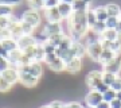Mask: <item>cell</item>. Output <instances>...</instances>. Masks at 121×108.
<instances>
[{
	"instance_id": "27",
	"label": "cell",
	"mask_w": 121,
	"mask_h": 108,
	"mask_svg": "<svg viewBox=\"0 0 121 108\" xmlns=\"http://www.w3.org/2000/svg\"><path fill=\"white\" fill-rule=\"evenodd\" d=\"M16 19L15 15H9V16H0V28H3V30H8L9 26H11V23Z\"/></svg>"
},
{
	"instance_id": "15",
	"label": "cell",
	"mask_w": 121,
	"mask_h": 108,
	"mask_svg": "<svg viewBox=\"0 0 121 108\" xmlns=\"http://www.w3.org/2000/svg\"><path fill=\"white\" fill-rule=\"evenodd\" d=\"M9 34H11V37H12L13 39H19L23 34V28H22V23H20V19L19 18H16L15 20L11 23V26H9Z\"/></svg>"
},
{
	"instance_id": "34",
	"label": "cell",
	"mask_w": 121,
	"mask_h": 108,
	"mask_svg": "<svg viewBox=\"0 0 121 108\" xmlns=\"http://www.w3.org/2000/svg\"><path fill=\"white\" fill-rule=\"evenodd\" d=\"M23 1L26 0H0V4H4V5H8V7H16V5H20Z\"/></svg>"
},
{
	"instance_id": "42",
	"label": "cell",
	"mask_w": 121,
	"mask_h": 108,
	"mask_svg": "<svg viewBox=\"0 0 121 108\" xmlns=\"http://www.w3.org/2000/svg\"><path fill=\"white\" fill-rule=\"evenodd\" d=\"M110 107L112 108H121V101L118 99H114L112 103H110Z\"/></svg>"
},
{
	"instance_id": "16",
	"label": "cell",
	"mask_w": 121,
	"mask_h": 108,
	"mask_svg": "<svg viewBox=\"0 0 121 108\" xmlns=\"http://www.w3.org/2000/svg\"><path fill=\"white\" fill-rule=\"evenodd\" d=\"M58 7V11H59L60 16H62V20L66 22L67 19L70 18V15L73 14V7H71V4H69V3H65V1H59V4L56 5Z\"/></svg>"
},
{
	"instance_id": "35",
	"label": "cell",
	"mask_w": 121,
	"mask_h": 108,
	"mask_svg": "<svg viewBox=\"0 0 121 108\" xmlns=\"http://www.w3.org/2000/svg\"><path fill=\"white\" fill-rule=\"evenodd\" d=\"M9 66H11V65H9V62H8V58L0 56V73H3L7 68H9Z\"/></svg>"
},
{
	"instance_id": "13",
	"label": "cell",
	"mask_w": 121,
	"mask_h": 108,
	"mask_svg": "<svg viewBox=\"0 0 121 108\" xmlns=\"http://www.w3.org/2000/svg\"><path fill=\"white\" fill-rule=\"evenodd\" d=\"M43 19L46 22H48V23H52V22H63L59 11H58V7L44 8L43 9Z\"/></svg>"
},
{
	"instance_id": "12",
	"label": "cell",
	"mask_w": 121,
	"mask_h": 108,
	"mask_svg": "<svg viewBox=\"0 0 121 108\" xmlns=\"http://www.w3.org/2000/svg\"><path fill=\"white\" fill-rule=\"evenodd\" d=\"M82 69H83L82 58H77V57H75V58H73L70 62L66 64V72H67L69 74H73V76L78 74Z\"/></svg>"
},
{
	"instance_id": "19",
	"label": "cell",
	"mask_w": 121,
	"mask_h": 108,
	"mask_svg": "<svg viewBox=\"0 0 121 108\" xmlns=\"http://www.w3.org/2000/svg\"><path fill=\"white\" fill-rule=\"evenodd\" d=\"M1 46H3V49H4L5 52L8 53H11V52H13V50H16L17 49V42H16V39H13L12 37H9V38H7V39H4V41H1Z\"/></svg>"
},
{
	"instance_id": "11",
	"label": "cell",
	"mask_w": 121,
	"mask_h": 108,
	"mask_svg": "<svg viewBox=\"0 0 121 108\" xmlns=\"http://www.w3.org/2000/svg\"><path fill=\"white\" fill-rule=\"evenodd\" d=\"M16 42H17V49H20L22 52L32 47L38 43L34 35H22L19 39H16Z\"/></svg>"
},
{
	"instance_id": "32",
	"label": "cell",
	"mask_w": 121,
	"mask_h": 108,
	"mask_svg": "<svg viewBox=\"0 0 121 108\" xmlns=\"http://www.w3.org/2000/svg\"><path fill=\"white\" fill-rule=\"evenodd\" d=\"M118 18L117 16H109L106 20H105V24H106V28H114L116 30L117 24H118Z\"/></svg>"
},
{
	"instance_id": "8",
	"label": "cell",
	"mask_w": 121,
	"mask_h": 108,
	"mask_svg": "<svg viewBox=\"0 0 121 108\" xmlns=\"http://www.w3.org/2000/svg\"><path fill=\"white\" fill-rule=\"evenodd\" d=\"M17 70H19V84H22L26 88H35L38 85L39 78L34 77L32 74L27 73L24 70H20V69H17Z\"/></svg>"
},
{
	"instance_id": "5",
	"label": "cell",
	"mask_w": 121,
	"mask_h": 108,
	"mask_svg": "<svg viewBox=\"0 0 121 108\" xmlns=\"http://www.w3.org/2000/svg\"><path fill=\"white\" fill-rule=\"evenodd\" d=\"M102 70H90L85 77V85L89 89H95L98 84L102 82Z\"/></svg>"
},
{
	"instance_id": "21",
	"label": "cell",
	"mask_w": 121,
	"mask_h": 108,
	"mask_svg": "<svg viewBox=\"0 0 121 108\" xmlns=\"http://www.w3.org/2000/svg\"><path fill=\"white\" fill-rule=\"evenodd\" d=\"M117 37H118V33L114 28H106L101 34V37L98 39H101V41H108V42H114L117 39Z\"/></svg>"
},
{
	"instance_id": "26",
	"label": "cell",
	"mask_w": 121,
	"mask_h": 108,
	"mask_svg": "<svg viewBox=\"0 0 121 108\" xmlns=\"http://www.w3.org/2000/svg\"><path fill=\"white\" fill-rule=\"evenodd\" d=\"M105 8L108 11V15L109 16H117L121 14V7L116 3H108V4L105 5Z\"/></svg>"
},
{
	"instance_id": "49",
	"label": "cell",
	"mask_w": 121,
	"mask_h": 108,
	"mask_svg": "<svg viewBox=\"0 0 121 108\" xmlns=\"http://www.w3.org/2000/svg\"><path fill=\"white\" fill-rule=\"evenodd\" d=\"M85 108H91V107H85Z\"/></svg>"
},
{
	"instance_id": "24",
	"label": "cell",
	"mask_w": 121,
	"mask_h": 108,
	"mask_svg": "<svg viewBox=\"0 0 121 108\" xmlns=\"http://www.w3.org/2000/svg\"><path fill=\"white\" fill-rule=\"evenodd\" d=\"M66 35H67V33H59V34H55V35H51V37H48L47 38V42L50 43V45H52L54 47H58L60 43H62V41L66 38Z\"/></svg>"
},
{
	"instance_id": "31",
	"label": "cell",
	"mask_w": 121,
	"mask_h": 108,
	"mask_svg": "<svg viewBox=\"0 0 121 108\" xmlns=\"http://www.w3.org/2000/svg\"><path fill=\"white\" fill-rule=\"evenodd\" d=\"M86 18H87V24H89V27H93L97 23V18H95V14H94V11H93V8H90L89 11L86 12Z\"/></svg>"
},
{
	"instance_id": "48",
	"label": "cell",
	"mask_w": 121,
	"mask_h": 108,
	"mask_svg": "<svg viewBox=\"0 0 121 108\" xmlns=\"http://www.w3.org/2000/svg\"><path fill=\"white\" fill-rule=\"evenodd\" d=\"M118 20L121 22V14H120V15H118Z\"/></svg>"
},
{
	"instance_id": "33",
	"label": "cell",
	"mask_w": 121,
	"mask_h": 108,
	"mask_svg": "<svg viewBox=\"0 0 121 108\" xmlns=\"http://www.w3.org/2000/svg\"><path fill=\"white\" fill-rule=\"evenodd\" d=\"M13 14V8L12 7H8V5L0 4V16H9Z\"/></svg>"
},
{
	"instance_id": "39",
	"label": "cell",
	"mask_w": 121,
	"mask_h": 108,
	"mask_svg": "<svg viewBox=\"0 0 121 108\" xmlns=\"http://www.w3.org/2000/svg\"><path fill=\"white\" fill-rule=\"evenodd\" d=\"M48 105H50V108H65V103L60 101V100H54Z\"/></svg>"
},
{
	"instance_id": "41",
	"label": "cell",
	"mask_w": 121,
	"mask_h": 108,
	"mask_svg": "<svg viewBox=\"0 0 121 108\" xmlns=\"http://www.w3.org/2000/svg\"><path fill=\"white\" fill-rule=\"evenodd\" d=\"M109 88H110V86H108V85H105L104 82H101V84H98V86H97V88H95V89H97V91L99 92V93H102V95H104L105 92L108 91Z\"/></svg>"
},
{
	"instance_id": "4",
	"label": "cell",
	"mask_w": 121,
	"mask_h": 108,
	"mask_svg": "<svg viewBox=\"0 0 121 108\" xmlns=\"http://www.w3.org/2000/svg\"><path fill=\"white\" fill-rule=\"evenodd\" d=\"M17 69L24 70V72L32 74L34 77L39 78V80L43 76V64L42 62H36V61H32V62H30V64H27V65H22Z\"/></svg>"
},
{
	"instance_id": "14",
	"label": "cell",
	"mask_w": 121,
	"mask_h": 108,
	"mask_svg": "<svg viewBox=\"0 0 121 108\" xmlns=\"http://www.w3.org/2000/svg\"><path fill=\"white\" fill-rule=\"evenodd\" d=\"M47 68L50 70H52L54 73H62V72H66V62L62 58H59V57H56V58H54V60L51 61V62H48Z\"/></svg>"
},
{
	"instance_id": "28",
	"label": "cell",
	"mask_w": 121,
	"mask_h": 108,
	"mask_svg": "<svg viewBox=\"0 0 121 108\" xmlns=\"http://www.w3.org/2000/svg\"><path fill=\"white\" fill-rule=\"evenodd\" d=\"M102 72H104V70H102ZM116 78H117V76L113 74V73H109V72H104V73H102V82L108 86H112V84L114 82Z\"/></svg>"
},
{
	"instance_id": "25",
	"label": "cell",
	"mask_w": 121,
	"mask_h": 108,
	"mask_svg": "<svg viewBox=\"0 0 121 108\" xmlns=\"http://www.w3.org/2000/svg\"><path fill=\"white\" fill-rule=\"evenodd\" d=\"M28 9H35V11H43L44 9V1L43 0H26Z\"/></svg>"
},
{
	"instance_id": "1",
	"label": "cell",
	"mask_w": 121,
	"mask_h": 108,
	"mask_svg": "<svg viewBox=\"0 0 121 108\" xmlns=\"http://www.w3.org/2000/svg\"><path fill=\"white\" fill-rule=\"evenodd\" d=\"M86 56L90 58L93 62H98L99 57H101V53H102V45L99 42L98 38L94 39H89L86 38Z\"/></svg>"
},
{
	"instance_id": "2",
	"label": "cell",
	"mask_w": 121,
	"mask_h": 108,
	"mask_svg": "<svg viewBox=\"0 0 121 108\" xmlns=\"http://www.w3.org/2000/svg\"><path fill=\"white\" fill-rule=\"evenodd\" d=\"M20 20L28 23L30 26H32L35 30H38L39 27H42V22H43V15L40 14V11H35V9H28L23 11L22 16L19 18Z\"/></svg>"
},
{
	"instance_id": "10",
	"label": "cell",
	"mask_w": 121,
	"mask_h": 108,
	"mask_svg": "<svg viewBox=\"0 0 121 108\" xmlns=\"http://www.w3.org/2000/svg\"><path fill=\"white\" fill-rule=\"evenodd\" d=\"M0 74L3 76V78H4L5 81L9 82L12 86L16 85L17 82H19V70H17V68L9 66V68H7L3 73H0Z\"/></svg>"
},
{
	"instance_id": "30",
	"label": "cell",
	"mask_w": 121,
	"mask_h": 108,
	"mask_svg": "<svg viewBox=\"0 0 121 108\" xmlns=\"http://www.w3.org/2000/svg\"><path fill=\"white\" fill-rule=\"evenodd\" d=\"M12 89V85L9 84V82H7L3 78V76L0 74V93H7V92H9Z\"/></svg>"
},
{
	"instance_id": "20",
	"label": "cell",
	"mask_w": 121,
	"mask_h": 108,
	"mask_svg": "<svg viewBox=\"0 0 121 108\" xmlns=\"http://www.w3.org/2000/svg\"><path fill=\"white\" fill-rule=\"evenodd\" d=\"M71 7L74 11H87L91 8V3L87 0H74Z\"/></svg>"
},
{
	"instance_id": "6",
	"label": "cell",
	"mask_w": 121,
	"mask_h": 108,
	"mask_svg": "<svg viewBox=\"0 0 121 108\" xmlns=\"http://www.w3.org/2000/svg\"><path fill=\"white\" fill-rule=\"evenodd\" d=\"M102 93H99L97 89H89L86 95H85V107H91L95 108L101 101H102Z\"/></svg>"
},
{
	"instance_id": "43",
	"label": "cell",
	"mask_w": 121,
	"mask_h": 108,
	"mask_svg": "<svg viewBox=\"0 0 121 108\" xmlns=\"http://www.w3.org/2000/svg\"><path fill=\"white\" fill-rule=\"evenodd\" d=\"M95 108H112V107H110V103H106V101L102 100V101H101V103H99Z\"/></svg>"
},
{
	"instance_id": "22",
	"label": "cell",
	"mask_w": 121,
	"mask_h": 108,
	"mask_svg": "<svg viewBox=\"0 0 121 108\" xmlns=\"http://www.w3.org/2000/svg\"><path fill=\"white\" fill-rule=\"evenodd\" d=\"M106 30V24H105V22H97L94 26L90 28V35H93L94 38H99L101 34Z\"/></svg>"
},
{
	"instance_id": "45",
	"label": "cell",
	"mask_w": 121,
	"mask_h": 108,
	"mask_svg": "<svg viewBox=\"0 0 121 108\" xmlns=\"http://www.w3.org/2000/svg\"><path fill=\"white\" fill-rule=\"evenodd\" d=\"M116 31L118 34H121V22H118V24H117V27H116Z\"/></svg>"
},
{
	"instance_id": "7",
	"label": "cell",
	"mask_w": 121,
	"mask_h": 108,
	"mask_svg": "<svg viewBox=\"0 0 121 108\" xmlns=\"http://www.w3.org/2000/svg\"><path fill=\"white\" fill-rule=\"evenodd\" d=\"M42 31L44 33L46 37H51V35L59 34V33H63V27H62V22H52V23H48V22H44V24H42Z\"/></svg>"
},
{
	"instance_id": "37",
	"label": "cell",
	"mask_w": 121,
	"mask_h": 108,
	"mask_svg": "<svg viewBox=\"0 0 121 108\" xmlns=\"http://www.w3.org/2000/svg\"><path fill=\"white\" fill-rule=\"evenodd\" d=\"M44 1V8H51V7H56L59 4V0H43Z\"/></svg>"
},
{
	"instance_id": "40",
	"label": "cell",
	"mask_w": 121,
	"mask_h": 108,
	"mask_svg": "<svg viewBox=\"0 0 121 108\" xmlns=\"http://www.w3.org/2000/svg\"><path fill=\"white\" fill-rule=\"evenodd\" d=\"M11 34H9V30H3V28H0V42L1 41H4V39L9 38Z\"/></svg>"
},
{
	"instance_id": "44",
	"label": "cell",
	"mask_w": 121,
	"mask_h": 108,
	"mask_svg": "<svg viewBox=\"0 0 121 108\" xmlns=\"http://www.w3.org/2000/svg\"><path fill=\"white\" fill-rule=\"evenodd\" d=\"M0 56H3V57H8V53L5 52L4 49H3V46H1V43H0Z\"/></svg>"
},
{
	"instance_id": "38",
	"label": "cell",
	"mask_w": 121,
	"mask_h": 108,
	"mask_svg": "<svg viewBox=\"0 0 121 108\" xmlns=\"http://www.w3.org/2000/svg\"><path fill=\"white\" fill-rule=\"evenodd\" d=\"M65 108H85V105L78 101H70V103H65Z\"/></svg>"
},
{
	"instance_id": "9",
	"label": "cell",
	"mask_w": 121,
	"mask_h": 108,
	"mask_svg": "<svg viewBox=\"0 0 121 108\" xmlns=\"http://www.w3.org/2000/svg\"><path fill=\"white\" fill-rule=\"evenodd\" d=\"M104 72H109L116 76H121V56H116L110 62H108L106 65L102 66Z\"/></svg>"
},
{
	"instance_id": "23",
	"label": "cell",
	"mask_w": 121,
	"mask_h": 108,
	"mask_svg": "<svg viewBox=\"0 0 121 108\" xmlns=\"http://www.w3.org/2000/svg\"><path fill=\"white\" fill-rule=\"evenodd\" d=\"M93 11H94L95 18H97L98 22H105L109 18L108 11H106V8H105V5H97V7L93 8Z\"/></svg>"
},
{
	"instance_id": "18",
	"label": "cell",
	"mask_w": 121,
	"mask_h": 108,
	"mask_svg": "<svg viewBox=\"0 0 121 108\" xmlns=\"http://www.w3.org/2000/svg\"><path fill=\"white\" fill-rule=\"evenodd\" d=\"M116 56H117V54L113 52V50H110V49H104L102 53H101V57H99L98 64L101 65V66H104V65H106L108 62H110V61H112Z\"/></svg>"
},
{
	"instance_id": "3",
	"label": "cell",
	"mask_w": 121,
	"mask_h": 108,
	"mask_svg": "<svg viewBox=\"0 0 121 108\" xmlns=\"http://www.w3.org/2000/svg\"><path fill=\"white\" fill-rule=\"evenodd\" d=\"M7 58H8L9 65L13 66V68H19V66H22V65L30 64V61H28V58L26 57L24 52H22L20 49H16V50L11 52Z\"/></svg>"
},
{
	"instance_id": "17",
	"label": "cell",
	"mask_w": 121,
	"mask_h": 108,
	"mask_svg": "<svg viewBox=\"0 0 121 108\" xmlns=\"http://www.w3.org/2000/svg\"><path fill=\"white\" fill-rule=\"evenodd\" d=\"M73 49L75 52V57L77 58H82L86 57V42L83 41H74L73 42Z\"/></svg>"
},
{
	"instance_id": "47",
	"label": "cell",
	"mask_w": 121,
	"mask_h": 108,
	"mask_svg": "<svg viewBox=\"0 0 121 108\" xmlns=\"http://www.w3.org/2000/svg\"><path fill=\"white\" fill-rule=\"evenodd\" d=\"M39 108H50V105H48V104H46V105H42V107H39Z\"/></svg>"
},
{
	"instance_id": "46",
	"label": "cell",
	"mask_w": 121,
	"mask_h": 108,
	"mask_svg": "<svg viewBox=\"0 0 121 108\" xmlns=\"http://www.w3.org/2000/svg\"><path fill=\"white\" fill-rule=\"evenodd\" d=\"M116 99H118L121 101V91L120 92H117V95H116Z\"/></svg>"
},
{
	"instance_id": "29",
	"label": "cell",
	"mask_w": 121,
	"mask_h": 108,
	"mask_svg": "<svg viewBox=\"0 0 121 108\" xmlns=\"http://www.w3.org/2000/svg\"><path fill=\"white\" fill-rule=\"evenodd\" d=\"M116 95H117V92L113 91L112 88H109L108 91L102 95V99H104V101H106V103H112L113 100L116 99Z\"/></svg>"
},
{
	"instance_id": "36",
	"label": "cell",
	"mask_w": 121,
	"mask_h": 108,
	"mask_svg": "<svg viewBox=\"0 0 121 108\" xmlns=\"http://www.w3.org/2000/svg\"><path fill=\"white\" fill-rule=\"evenodd\" d=\"M112 88L113 91H116V92H120L121 91V76H117V78L114 80V82L112 84Z\"/></svg>"
}]
</instances>
